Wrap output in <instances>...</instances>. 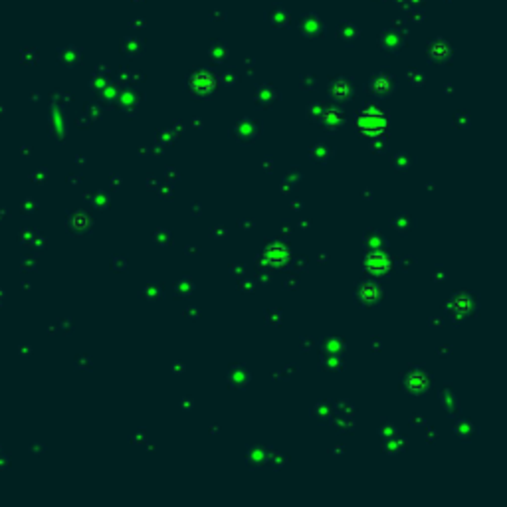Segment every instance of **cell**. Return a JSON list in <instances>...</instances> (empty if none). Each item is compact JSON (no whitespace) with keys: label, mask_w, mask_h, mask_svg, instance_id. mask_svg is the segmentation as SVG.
I'll return each instance as SVG.
<instances>
[{"label":"cell","mask_w":507,"mask_h":507,"mask_svg":"<svg viewBox=\"0 0 507 507\" xmlns=\"http://www.w3.org/2000/svg\"><path fill=\"white\" fill-rule=\"evenodd\" d=\"M359 129L366 135H378L386 129V119L378 109H366L359 117Z\"/></svg>","instance_id":"obj_1"},{"label":"cell","mask_w":507,"mask_h":507,"mask_svg":"<svg viewBox=\"0 0 507 507\" xmlns=\"http://www.w3.org/2000/svg\"><path fill=\"white\" fill-rule=\"evenodd\" d=\"M190 87H192V91L204 95V93H210V91L216 87V79H214V75L208 73V72H198V73L192 75Z\"/></svg>","instance_id":"obj_2"},{"label":"cell","mask_w":507,"mask_h":507,"mask_svg":"<svg viewBox=\"0 0 507 507\" xmlns=\"http://www.w3.org/2000/svg\"><path fill=\"white\" fill-rule=\"evenodd\" d=\"M366 270L374 276H380V274H386L390 270V260L386 254H380V252H372L366 256V262H364Z\"/></svg>","instance_id":"obj_3"},{"label":"cell","mask_w":507,"mask_h":507,"mask_svg":"<svg viewBox=\"0 0 507 507\" xmlns=\"http://www.w3.org/2000/svg\"><path fill=\"white\" fill-rule=\"evenodd\" d=\"M288 260H290V252H288V248H284V246H280V244L270 246L268 252H266V258H264V262H266V264H272V266H282V264H286Z\"/></svg>","instance_id":"obj_4"},{"label":"cell","mask_w":507,"mask_h":507,"mask_svg":"<svg viewBox=\"0 0 507 507\" xmlns=\"http://www.w3.org/2000/svg\"><path fill=\"white\" fill-rule=\"evenodd\" d=\"M450 307L458 313V315H464V313H468L470 311V307H472V301H470V297L468 295H456L454 299H452V303H450Z\"/></svg>","instance_id":"obj_5"},{"label":"cell","mask_w":507,"mask_h":507,"mask_svg":"<svg viewBox=\"0 0 507 507\" xmlns=\"http://www.w3.org/2000/svg\"><path fill=\"white\" fill-rule=\"evenodd\" d=\"M428 386V378H426V374L424 372H412L410 376H408V388L410 390H424Z\"/></svg>","instance_id":"obj_6"},{"label":"cell","mask_w":507,"mask_h":507,"mask_svg":"<svg viewBox=\"0 0 507 507\" xmlns=\"http://www.w3.org/2000/svg\"><path fill=\"white\" fill-rule=\"evenodd\" d=\"M361 297H362L366 303H372V301H376V297H378V290H376L372 284H364L362 290H361Z\"/></svg>","instance_id":"obj_7"},{"label":"cell","mask_w":507,"mask_h":507,"mask_svg":"<svg viewBox=\"0 0 507 507\" xmlns=\"http://www.w3.org/2000/svg\"><path fill=\"white\" fill-rule=\"evenodd\" d=\"M333 93L337 95L339 99H341V97H345V95H349V85L341 81V83H337V85L333 87Z\"/></svg>","instance_id":"obj_8"},{"label":"cell","mask_w":507,"mask_h":507,"mask_svg":"<svg viewBox=\"0 0 507 507\" xmlns=\"http://www.w3.org/2000/svg\"><path fill=\"white\" fill-rule=\"evenodd\" d=\"M446 52H448V50H446V46H442V44H438V46L432 50V54H434L436 58H442V56H446Z\"/></svg>","instance_id":"obj_9"},{"label":"cell","mask_w":507,"mask_h":507,"mask_svg":"<svg viewBox=\"0 0 507 507\" xmlns=\"http://www.w3.org/2000/svg\"><path fill=\"white\" fill-rule=\"evenodd\" d=\"M325 119H327V123H329V125H337L339 121H341V119H339V115L335 113V111H329Z\"/></svg>","instance_id":"obj_10"},{"label":"cell","mask_w":507,"mask_h":507,"mask_svg":"<svg viewBox=\"0 0 507 507\" xmlns=\"http://www.w3.org/2000/svg\"><path fill=\"white\" fill-rule=\"evenodd\" d=\"M374 89H376V91H386V89H388L386 79H378V81L374 83Z\"/></svg>","instance_id":"obj_11"}]
</instances>
